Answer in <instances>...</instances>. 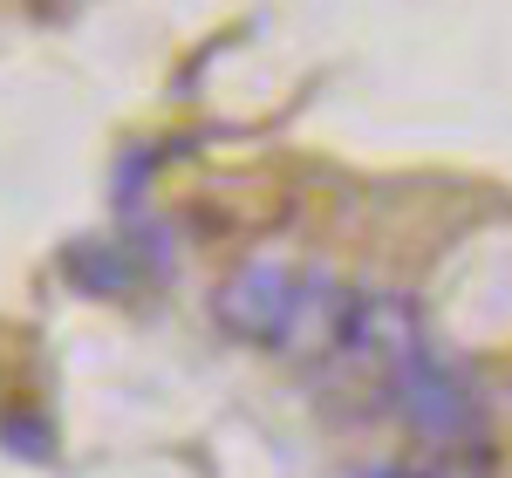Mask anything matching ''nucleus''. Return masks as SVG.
I'll return each mask as SVG.
<instances>
[{
    "mask_svg": "<svg viewBox=\"0 0 512 478\" xmlns=\"http://www.w3.org/2000/svg\"><path fill=\"white\" fill-rule=\"evenodd\" d=\"M383 410H390L424 451H444V458L485 444V397H478V383L465 369H451L437 349H424V356H410L396 369Z\"/></svg>",
    "mask_w": 512,
    "mask_h": 478,
    "instance_id": "f257e3e1",
    "label": "nucleus"
},
{
    "mask_svg": "<svg viewBox=\"0 0 512 478\" xmlns=\"http://www.w3.org/2000/svg\"><path fill=\"white\" fill-rule=\"evenodd\" d=\"M301 287H308V274L287 267V260H246L219 287V321L233 328L239 342L280 349L287 328H294V308H301Z\"/></svg>",
    "mask_w": 512,
    "mask_h": 478,
    "instance_id": "f03ea898",
    "label": "nucleus"
}]
</instances>
